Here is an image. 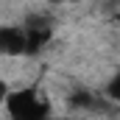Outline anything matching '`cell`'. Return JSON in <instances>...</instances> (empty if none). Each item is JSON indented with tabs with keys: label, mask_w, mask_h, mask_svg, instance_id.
I'll return each instance as SVG.
<instances>
[{
	"label": "cell",
	"mask_w": 120,
	"mask_h": 120,
	"mask_svg": "<svg viewBox=\"0 0 120 120\" xmlns=\"http://www.w3.org/2000/svg\"><path fill=\"white\" fill-rule=\"evenodd\" d=\"M106 95H109V101L120 103V73L112 75V81H109V87H106Z\"/></svg>",
	"instance_id": "obj_3"
},
{
	"label": "cell",
	"mask_w": 120,
	"mask_h": 120,
	"mask_svg": "<svg viewBox=\"0 0 120 120\" xmlns=\"http://www.w3.org/2000/svg\"><path fill=\"white\" fill-rule=\"evenodd\" d=\"M6 109L11 120H48V101L39 98L34 90L8 92Z\"/></svg>",
	"instance_id": "obj_1"
},
{
	"label": "cell",
	"mask_w": 120,
	"mask_h": 120,
	"mask_svg": "<svg viewBox=\"0 0 120 120\" xmlns=\"http://www.w3.org/2000/svg\"><path fill=\"white\" fill-rule=\"evenodd\" d=\"M6 98H8V87L6 81H0V103H6Z\"/></svg>",
	"instance_id": "obj_4"
},
{
	"label": "cell",
	"mask_w": 120,
	"mask_h": 120,
	"mask_svg": "<svg viewBox=\"0 0 120 120\" xmlns=\"http://www.w3.org/2000/svg\"><path fill=\"white\" fill-rule=\"evenodd\" d=\"M28 50V39H25V31L22 28H0V53L3 56H17Z\"/></svg>",
	"instance_id": "obj_2"
}]
</instances>
